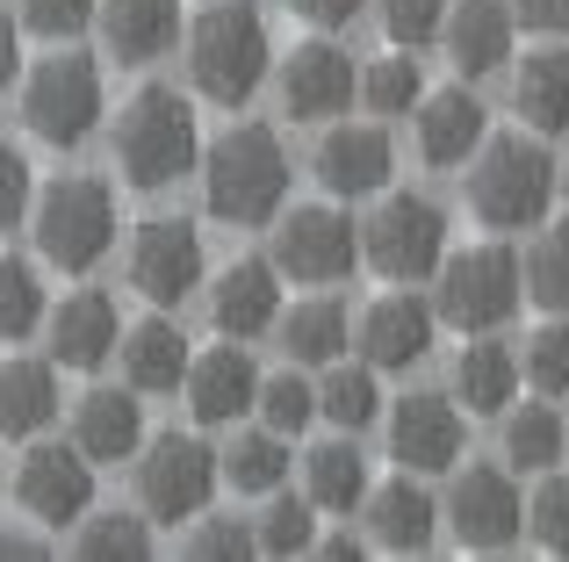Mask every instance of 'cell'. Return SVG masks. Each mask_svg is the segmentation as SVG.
I'll return each mask as SVG.
<instances>
[{
	"instance_id": "obj_49",
	"label": "cell",
	"mask_w": 569,
	"mask_h": 562,
	"mask_svg": "<svg viewBox=\"0 0 569 562\" xmlns=\"http://www.w3.org/2000/svg\"><path fill=\"white\" fill-rule=\"evenodd\" d=\"M22 80V22L14 14H0V94Z\"/></svg>"
},
{
	"instance_id": "obj_11",
	"label": "cell",
	"mask_w": 569,
	"mask_h": 562,
	"mask_svg": "<svg viewBox=\"0 0 569 562\" xmlns=\"http://www.w3.org/2000/svg\"><path fill=\"white\" fill-rule=\"evenodd\" d=\"M361 260V224L332 202H296L274 217V268L296 281H347Z\"/></svg>"
},
{
	"instance_id": "obj_52",
	"label": "cell",
	"mask_w": 569,
	"mask_h": 562,
	"mask_svg": "<svg viewBox=\"0 0 569 562\" xmlns=\"http://www.w3.org/2000/svg\"><path fill=\"white\" fill-rule=\"evenodd\" d=\"M562 462H569V419H562Z\"/></svg>"
},
{
	"instance_id": "obj_35",
	"label": "cell",
	"mask_w": 569,
	"mask_h": 562,
	"mask_svg": "<svg viewBox=\"0 0 569 562\" xmlns=\"http://www.w3.org/2000/svg\"><path fill=\"white\" fill-rule=\"evenodd\" d=\"M519 274H527V295L548 318H569V224H541V239L527 245Z\"/></svg>"
},
{
	"instance_id": "obj_33",
	"label": "cell",
	"mask_w": 569,
	"mask_h": 562,
	"mask_svg": "<svg viewBox=\"0 0 569 562\" xmlns=\"http://www.w3.org/2000/svg\"><path fill=\"white\" fill-rule=\"evenodd\" d=\"M217 462H223V483H231L238 498H267V491H281V483H289L296 454H289V440H281L274 425H260V433H238Z\"/></svg>"
},
{
	"instance_id": "obj_13",
	"label": "cell",
	"mask_w": 569,
	"mask_h": 562,
	"mask_svg": "<svg viewBox=\"0 0 569 562\" xmlns=\"http://www.w3.org/2000/svg\"><path fill=\"white\" fill-rule=\"evenodd\" d=\"M469 448V419H461L455 397L440 390H411L389 411V462L411 469V476H447Z\"/></svg>"
},
{
	"instance_id": "obj_16",
	"label": "cell",
	"mask_w": 569,
	"mask_h": 562,
	"mask_svg": "<svg viewBox=\"0 0 569 562\" xmlns=\"http://www.w3.org/2000/svg\"><path fill=\"white\" fill-rule=\"evenodd\" d=\"M432 332H440V310L426 303L418 289H389L361 310V353L376 375H397V368H418L432 353Z\"/></svg>"
},
{
	"instance_id": "obj_29",
	"label": "cell",
	"mask_w": 569,
	"mask_h": 562,
	"mask_svg": "<svg viewBox=\"0 0 569 562\" xmlns=\"http://www.w3.org/2000/svg\"><path fill=\"white\" fill-rule=\"evenodd\" d=\"M58 361H0V433L37 440L58 419Z\"/></svg>"
},
{
	"instance_id": "obj_3",
	"label": "cell",
	"mask_w": 569,
	"mask_h": 562,
	"mask_svg": "<svg viewBox=\"0 0 569 562\" xmlns=\"http://www.w3.org/2000/svg\"><path fill=\"white\" fill-rule=\"evenodd\" d=\"M556 152L541 144V130H505V138H483L469 159V210L483 217L490 231H527L556 210Z\"/></svg>"
},
{
	"instance_id": "obj_50",
	"label": "cell",
	"mask_w": 569,
	"mask_h": 562,
	"mask_svg": "<svg viewBox=\"0 0 569 562\" xmlns=\"http://www.w3.org/2000/svg\"><path fill=\"white\" fill-rule=\"evenodd\" d=\"M43 555H51V541H43V534H22V526L0 534V562H43Z\"/></svg>"
},
{
	"instance_id": "obj_38",
	"label": "cell",
	"mask_w": 569,
	"mask_h": 562,
	"mask_svg": "<svg viewBox=\"0 0 569 562\" xmlns=\"http://www.w3.org/2000/svg\"><path fill=\"white\" fill-rule=\"evenodd\" d=\"M252 411H260V425H274L281 440H296L310 419H318V382L296 375V361H289L281 375H260V397H252Z\"/></svg>"
},
{
	"instance_id": "obj_28",
	"label": "cell",
	"mask_w": 569,
	"mask_h": 562,
	"mask_svg": "<svg viewBox=\"0 0 569 562\" xmlns=\"http://www.w3.org/2000/svg\"><path fill=\"white\" fill-rule=\"evenodd\" d=\"M512 109L527 116V130L562 138V130H569V43H541V51H527V66L512 72Z\"/></svg>"
},
{
	"instance_id": "obj_42",
	"label": "cell",
	"mask_w": 569,
	"mask_h": 562,
	"mask_svg": "<svg viewBox=\"0 0 569 562\" xmlns=\"http://www.w3.org/2000/svg\"><path fill=\"white\" fill-rule=\"evenodd\" d=\"M519 375L533 382L541 397H569V324H541L527 332V353H519Z\"/></svg>"
},
{
	"instance_id": "obj_12",
	"label": "cell",
	"mask_w": 569,
	"mask_h": 562,
	"mask_svg": "<svg viewBox=\"0 0 569 562\" xmlns=\"http://www.w3.org/2000/svg\"><path fill=\"white\" fill-rule=\"evenodd\" d=\"M123 274L130 289L144 295V303H181V295L202 289L209 260H202V231L188 224V217H152V224L130 231V253H123Z\"/></svg>"
},
{
	"instance_id": "obj_26",
	"label": "cell",
	"mask_w": 569,
	"mask_h": 562,
	"mask_svg": "<svg viewBox=\"0 0 569 562\" xmlns=\"http://www.w3.org/2000/svg\"><path fill=\"white\" fill-rule=\"evenodd\" d=\"M116 353H123V382H130L138 397H167V390H181V375H188V332H181L173 318H138V324H123Z\"/></svg>"
},
{
	"instance_id": "obj_30",
	"label": "cell",
	"mask_w": 569,
	"mask_h": 562,
	"mask_svg": "<svg viewBox=\"0 0 569 562\" xmlns=\"http://www.w3.org/2000/svg\"><path fill=\"white\" fill-rule=\"evenodd\" d=\"M274 332H281V347H289L296 368H325V361H339V353L353 347V318H347L339 295H310V303L281 310Z\"/></svg>"
},
{
	"instance_id": "obj_46",
	"label": "cell",
	"mask_w": 569,
	"mask_h": 562,
	"mask_svg": "<svg viewBox=\"0 0 569 562\" xmlns=\"http://www.w3.org/2000/svg\"><path fill=\"white\" fill-rule=\"evenodd\" d=\"M29 195H37V188H29V159L0 138V231H14L29 217Z\"/></svg>"
},
{
	"instance_id": "obj_47",
	"label": "cell",
	"mask_w": 569,
	"mask_h": 562,
	"mask_svg": "<svg viewBox=\"0 0 569 562\" xmlns=\"http://www.w3.org/2000/svg\"><path fill=\"white\" fill-rule=\"evenodd\" d=\"M289 8H296V14H303V22H310V29H325V37H332V29H347V22H353V14H361V8H368V0H289Z\"/></svg>"
},
{
	"instance_id": "obj_34",
	"label": "cell",
	"mask_w": 569,
	"mask_h": 562,
	"mask_svg": "<svg viewBox=\"0 0 569 562\" xmlns=\"http://www.w3.org/2000/svg\"><path fill=\"white\" fill-rule=\"evenodd\" d=\"M72 555L80 562H144L152 555V520L144 512H80L72 520Z\"/></svg>"
},
{
	"instance_id": "obj_40",
	"label": "cell",
	"mask_w": 569,
	"mask_h": 562,
	"mask_svg": "<svg viewBox=\"0 0 569 562\" xmlns=\"http://www.w3.org/2000/svg\"><path fill=\"white\" fill-rule=\"evenodd\" d=\"M43 281H37V268H29V260H14V253H0V339H29L43 324Z\"/></svg>"
},
{
	"instance_id": "obj_27",
	"label": "cell",
	"mask_w": 569,
	"mask_h": 562,
	"mask_svg": "<svg viewBox=\"0 0 569 562\" xmlns=\"http://www.w3.org/2000/svg\"><path fill=\"white\" fill-rule=\"evenodd\" d=\"M519 397V353L490 332H469V347L455 353V404L469 419H498Z\"/></svg>"
},
{
	"instance_id": "obj_14",
	"label": "cell",
	"mask_w": 569,
	"mask_h": 562,
	"mask_svg": "<svg viewBox=\"0 0 569 562\" xmlns=\"http://www.w3.org/2000/svg\"><path fill=\"white\" fill-rule=\"evenodd\" d=\"M14 505L29 512L37 526H58L66 534L80 512H94V462L80 448H29L22 469H14Z\"/></svg>"
},
{
	"instance_id": "obj_37",
	"label": "cell",
	"mask_w": 569,
	"mask_h": 562,
	"mask_svg": "<svg viewBox=\"0 0 569 562\" xmlns=\"http://www.w3.org/2000/svg\"><path fill=\"white\" fill-rule=\"evenodd\" d=\"M353 94L368 101V116H411L418 94H426L418 51H397V43H389V58H376V66L361 72V87H353Z\"/></svg>"
},
{
	"instance_id": "obj_39",
	"label": "cell",
	"mask_w": 569,
	"mask_h": 562,
	"mask_svg": "<svg viewBox=\"0 0 569 562\" xmlns=\"http://www.w3.org/2000/svg\"><path fill=\"white\" fill-rule=\"evenodd\" d=\"M505 462L512 469H556L562 462V419L548 404H527L505 419Z\"/></svg>"
},
{
	"instance_id": "obj_10",
	"label": "cell",
	"mask_w": 569,
	"mask_h": 562,
	"mask_svg": "<svg viewBox=\"0 0 569 562\" xmlns=\"http://www.w3.org/2000/svg\"><path fill=\"white\" fill-rule=\"evenodd\" d=\"M440 520L455 526V541H461V549L498 555V549H512V541L527 534V498H519L512 469L469 462V469H455V483H447Z\"/></svg>"
},
{
	"instance_id": "obj_44",
	"label": "cell",
	"mask_w": 569,
	"mask_h": 562,
	"mask_svg": "<svg viewBox=\"0 0 569 562\" xmlns=\"http://www.w3.org/2000/svg\"><path fill=\"white\" fill-rule=\"evenodd\" d=\"M188 555L194 562H246L252 555V520H231V512H194Z\"/></svg>"
},
{
	"instance_id": "obj_17",
	"label": "cell",
	"mask_w": 569,
	"mask_h": 562,
	"mask_svg": "<svg viewBox=\"0 0 569 562\" xmlns=\"http://www.w3.org/2000/svg\"><path fill=\"white\" fill-rule=\"evenodd\" d=\"M181 390H188L194 425H238L252 411V397H260V368H252L246 339H223V347H209V353H188Z\"/></svg>"
},
{
	"instance_id": "obj_19",
	"label": "cell",
	"mask_w": 569,
	"mask_h": 562,
	"mask_svg": "<svg viewBox=\"0 0 569 562\" xmlns=\"http://www.w3.org/2000/svg\"><path fill=\"white\" fill-rule=\"evenodd\" d=\"M43 332H51V361L94 375L101 361H116V339H123V310L109 289H72L58 310H43Z\"/></svg>"
},
{
	"instance_id": "obj_31",
	"label": "cell",
	"mask_w": 569,
	"mask_h": 562,
	"mask_svg": "<svg viewBox=\"0 0 569 562\" xmlns=\"http://www.w3.org/2000/svg\"><path fill=\"white\" fill-rule=\"evenodd\" d=\"M303 491H310L318 512H353L361 505L368 498V462H361V448H353V433L318 440V448L303 454Z\"/></svg>"
},
{
	"instance_id": "obj_1",
	"label": "cell",
	"mask_w": 569,
	"mask_h": 562,
	"mask_svg": "<svg viewBox=\"0 0 569 562\" xmlns=\"http://www.w3.org/2000/svg\"><path fill=\"white\" fill-rule=\"evenodd\" d=\"M202 202L217 224H274L289 210V152L267 123H231L217 144H202Z\"/></svg>"
},
{
	"instance_id": "obj_5",
	"label": "cell",
	"mask_w": 569,
	"mask_h": 562,
	"mask_svg": "<svg viewBox=\"0 0 569 562\" xmlns=\"http://www.w3.org/2000/svg\"><path fill=\"white\" fill-rule=\"evenodd\" d=\"M29 231H37V253L66 274H87L109 260L116 245V188L94 173H66L43 195H29Z\"/></svg>"
},
{
	"instance_id": "obj_32",
	"label": "cell",
	"mask_w": 569,
	"mask_h": 562,
	"mask_svg": "<svg viewBox=\"0 0 569 562\" xmlns=\"http://www.w3.org/2000/svg\"><path fill=\"white\" fill-rule=\"evenodd\" d=\"M318 419H332L339 433L361 440L368 425L382 419V382H376V368H353L347 353H339V361H325V382H318Z\"/></svg>"
},
{
	"instance_id": "obj_21",
	"label": "cell",
	"mask_w": 569,
	"mask_h": 562,
	"mask_svg": "<svg viewBox=\"0 0 569 562\" xmlns=\"http://www.w3.org/2000/svg\"><path fill=\"white\" fill-rule=\"evenodd\" d=\"M361 505H368V541L389 549V555H426L432 534H440V498H432L411 469L389 476V483H368Z\"/></svg>"
},
{
	"instance_id": "obj_18",
	"label": "cell",
	"mask_w": 569,
	"mask_h": 562,
	"mask_svg": "<svg viewBox=\"0 0 569 562\" xmlns=\"http://www.w3.org/2000/svg\"><path fill=\"white\" fill-rule=\"evenodd\" d=\"M389 173H397V144H389L382 123H339L325 130L318 144V181L332 202H361V195H382Z\"/></svg>"
},
{
	"instance_id": "obj_41",
	"label": "cell",
	"mask_w": 569,
	"mask_h": 562,
	"mask_svg": "<svg viewBox=\"0 0 569 562\" xmlns=\"http://www.w3.org/2000/svg\"><path fill=\"white\" fill-rule=\"evenodd\" d=\"M376 22L397 51H426L447 29V0H376Z\"/></svg>"
},
{
	"instance_id": "obj_2",
	"label": "cell",
	"mask_w": 569,
	"mask_h": 562,
	"mask_svg": "<svg viewBox=\"0 0 569 562\" xmlns=\"http://www.w3.org/2000/svg\"><path fill=\"white\" fill-rule=\"evenodd\" d=\"M267 66H274V37H267V14L252 0H217L188 22V80L202 101L246 109L260 94Z\"/></svg>"
},
{
	"instance_id": "obj_7",
	"label": "cell",
	"mask_w": 569,
	"mask_h": 562,
	"mask_svg": "<svg viewBox=\"0 0 569 562\" xmlns=\"http://www.w3.org/2000/svg\"><path fill=\"white\" fill-rule=\"evenodd\" d=\"M101 116H109V87H101V66L80 58V51L43 58L22 80V123L37 130L43 144H58V152H80L101 130Z\"/></svg>"
},
{
	"instance_id": "obj_45",
	"label": "cell",
	"mask_w": 569,
	"mask_h": 562,
	"mask_svg": "<svg viewBox=\"0 0 569 562\" xmlns=\"http://www.w3.org/2000/svg\"><path fill=\"white\" fill-rule=\"evenodd\" d=\"M94 8H101V0H22L14 22H22L29 37L66 43V37H80V29H94Z\"/></svg>"
},
{
	"instance_id": "obj_48",
	"label": "cell",
	"mask_w": 569,
	"mask_h": 562,
	"mask_svg": "<svg viewBox=\"0 0 569 562\" xmlns=\"http://www.w3.org/2000/svg\"><path fill=\"white\" fill-rule=\"evenodd\" d=\"M512 14L541 37H569V0H512Z\"/></svg>"
},
{
	"instance_id": "obj_15",
	"label": "cell",
	"mask_w": 569,
	"mask_h": 562,
	"mask_svg": "<svg viewBox=\"0 0 569 562\" xmlns=\"http://www.w3.org/2000/svg\"><path fill=\"white\" fill-rule=\"evenodd\" d=\"M353 87H361V72H353V58L339 51L332 37H310L296 43L289 58H281V109L296 116V123H325V116H347L353 109Z\"/></svg>"
},
{
	"instance_id": "obj_22",
	"label": "cell",
	"mask_w": 569,
	"mask_h": 562,
	"mask_svg": "<svg viewBox=\"0 0 569 562\" xmlns=\"http://www.w3.org/2000/svg\"><path fill=\"white\" fill-rule=\"evenodd\" d=\"M512 37H519V14L512 0H447V66L461 72V80H483V72H498L505 58H512Z\"/></svg>"
},
{
	"instance_id": "obj_20",
	"label": "cell",
	"mask_w": 569,
	"mask_h": 562,
	"mask_svg": "<svg viewBox=\"0 0 569 562\" xmlns=\"http://www.w3.org/2000/svg\"><path fill=\"white\" fill-rule=\"evenodd\" d=\"M411 130H418V159L426 167H469L476 144L490 138V116L469 87H432V94H418Z\"/></svg>"
},
{
	"instance_id": "obj_24",
	"label": "cell",
	"mask_w": 569,
	"mask_h": 562,
	"mask_svg": "<svg viewBox=\"0 0 569 562\" xmlns=\"http://www.w3.org/2000/svg\"><path fill=\"white\" fill-rule=\"evenodd\" d=\"M101 51L123 66H152L181 43V0H101L94 8Z\"/></svg>"
},
{
	"instance_id": "obj_51",
	"label": "cell",
	"mask_w": 569,
	"mask_h": 562,
	"mask_svg": "<svg viewBox=\"0 0 569 562\" xmlns=\"http://www.w3.org/2000/svg\"><path fill=\"white\" fill-rule=\"evenodd\" d=\"M310 555H325V562H353V555H361V541H353V534H325V541H310Z\"/></svg>"
},
{
	"instance_id": "obj_25",
	"label": "cell",
	"mask_w": 569,
	"mask_h": 562,
	"mask_svg": "<svg viewBox=\"0 0 569 562\" xmlns=\"http://www.w3.org/2000/svg\"><path fill=\"white\" fill-rule=\"evenodd\" d=\"M72 448L87 454V462H130V454L144 448V404L138 390H87L80 404H72Z\"/></svg>"
},
{
	"instance_id": "obj_36",
	"label": "cell",
	"mask_w": 569,
	"mask_h": 562,
	"mask_svg": "<svg viewBox=\"0 0 569 562\" xmlns=\"http://www.w3.org/2000/svg\"><path fill=\"white\" fill-rule=\"evenodd\" d=\"M310 541H318V505L289 491H267V512L252 520V549L260 555H310Z\"/></svg>"
},
{
	"instance_id": "obj_4",
	"label": "cell",
	"mask_w": 569,
	"mask_h": 562,
	"mask_svg": "<svg viewBox=\"0 0 569 562\" xmlns=\"http://www.w3.org/2000/svg\"><path fill=\"white\" fill-rule=\"evenodd\" d=\"M202 159V130H194V109L181 87H138L116 116V167H123L130 188L159 195L181 173H194Z\"/></svg>"
},
{
	"instance_id": "obj_6",
	"label": "cell",
	"mask_w": 569,
	"mask_h": 562,
	"mask_svg": "<svg viewBox=\"0 0 569 562\" xmlns=\"http://www.w3.org/2000/svg\"><path fill=\"white\" fill-rule=\"evenodd\" d=\"M432 310H440V324H455V332H498L505 318H512L519 303H527V274H519V253L512 245H469V253H447L440 268H432Z\"/></svg>"
},
{
	"instance_id": "obj_9",
	"label": "cell",
	"mask_w": 569,
	"mask_h": 562,
	"mask_svg": "<svg viewBox=\"0 0 569 562\" xmlns=\"http://www.w3.org/2000/svg\"><path fill=\"white\" fill-rule=\"evenodd\" d=\"M361 260L382 281H403V289L432 281V268L447 260V210L432 195H411V188L382 195L376 217L361 224Z\"/></svg>"
},
{
	"instance_id": "obj_23",
	"label": "cell",
	"mask_w": 569,
	"mask_h": 562,
	"mask_svg": "<svg viewBox=\"0 0 569 562\" xmlns=\"http://www.w3.org/2000/svg\"><path fill=\"white\" fill-rule=\"evenodd\" d=\"M281 318V268L274 260H231L209 289V324L223 339H260Z\"/></svg>"
},
{
	"instance_id": "obj_8",
	"label": "cell",
	"mask_w": 569,
	"mask_h": 562,
	"mask_svg": "<svg viewBox=\"0 0 569 562\" xmlns=\"http://www.w3.org/2000/svg\"><path fill=\"white\" fill-rule=\"evenodd\" d=\"M130 462H138V512L144 520H167V526L209 512V498H217V483H223L217 448H209L202 433H181V425H173V433H152Z\"/></svg>"
},
{
	"instance_id": "obj_53",
	"label": "cell",
	"mask_w": 569,
	"mask_h": 562,
	"mask_svg": "<svg viewBox=\"0 0 569 562\" xmlns=\"http://www.w3.org/2000/svg\"><path fill=\"white\" fill-rule=\"evenodd\" d=\"M562 188H569V173H562Z\"/></svg>"
},
{
	"instance_id": "obj_43",
	"label": "cell",
	"mask_w": 569,
	"mask_h": 562,
	"mask_svg": "<svg viewBox=\"0 0 569 562\" xmlns=\"http://www.w3.org/2000/svg\"><path fill=\"white\" fill-rule=\"evenodd\" d=\"M527 541L548 555H569V476H541V491L527 498Z\"/></svg>"
}]
</instances>
